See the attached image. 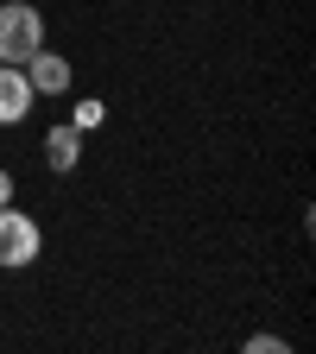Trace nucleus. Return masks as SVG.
Wrapping results in <instances>:
<instances>
[{"mask_svg": "<svg viewBox=\"0 0 316 354\" xmlns=\"http://www.w3.org/2000/svg\"><path fill=\"white\" fill-rule=\"evenodd\" d=\"M102 120H108V102H102V95H82V102L70 108V127H76V133H95Z\"/></svg>", "mask_w": 316, "mask_h": 354, "instance_id": "obj_6", "label": "nucleus"}, {"mask_svg": "<svg viewBox=\"0 0 316 354\" xmlns=\"http://www.w3.org/2000/svg\"><path fill=\"white\" fill-rule=\"evenodd\" d=\"M44 165H51L57 177H70L76 165H82V133L64 120V127H51V133H44Z\"/></svg>", "mask_w": 316, "mask_h": 354, "instance_id": "obj_5", "label": "nucleus"}, {"mask_svg": "<svg viewBox=\"0 0 316 354\" xmlns=\"http://www.w3.org/2000/svg\"><path fill=\"white\" fill-rule=\"evenodd\" d=\"M44 44V13L32 0H0V64H26Z\"/></svg>", "mask_w": 316, "mask_h": 354, "instance_id": "obj_1", "label": "nucleus"}, {"mask_svg": "<svg viewBox=\"0 0 316 354\" xmlns=\"http://www.w3.org/2000/svg\"><path fill=\"white\" fill-rule=\"evenodd\" d=\"M32 82H26V70L19 64H0V127H19L26 114H32Z\"/></svg>", "mask_w": 316, "mask_h": 354, "instance_id": "obj_4", "label": "nucleus"}, {"mask_svg": "<svg viewBox=\"0 0 316 354\" xmlns=\"http://www.w3.org/2000/svg\"><path fill=\"white\" fill-rule=\"evenodd\" d=\"M247 354H285V335H247Z\"/></svg>", "mask_w": 316, "mask_h": 354, "instance_id": "obj_7", "label": "nucleus"}, {"mask_svg": "<svg viewBox=\"0 0 316 354\" xmlns=\"http://www.w3.org/2000/svg\"><path fill=\"white\" fill-rule=\"evenodd\" d=\"M38 253H44V228H38L26 209L0 203V266H7V272H19V266H32Z\"/></svg>", "mask_w": 316, "mask_h": 354, "instance_id": "obj_2", "label": "nucleus"}, {"mask_svg": "<svg viewBox=\"0 0 316 354\" xmlns=\"http://www.w3.org/2000/svg\"><path fill=\"white\" fill-rule=\"evenodd\" d=\"M0 203H13V171L0 165Z\"/></svg>", "mask_w": 316, "mask_h": 354, "instance_id": "obj_8", "label": "nucleus"}, {"mask_svg": "<svg viewBox=\"0 0 316 354\" xmlns=\"http://www.w3.org/2000/svg\"><path fill=\"white\" fill-rule=\"evenodd\" d=\"M19 70H26V82H32V95H64V88H70V57H57L51 44H38Z\"/></svg>", "mask_w": 316, "mask_h": 354, "instance_id": "obj_3", "label": "nucleus"}]
</instances>
